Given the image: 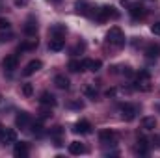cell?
Returning a JSON list of instances; mask_svg holds the SVG:
<instances>
[{
	"mask_svg": "<svg viewBox=\"0 0 160 158\" xmlns=\"http://www.w3.org/2000/svg\"><path fill=\"white\" fill-rule=\"evenodd\" d=\"M0 101H2V97H0Z\"/></svg>",
	"mask_w": 160,
	"mask_h": 158,
	"instance_id": "39",
	"label": "cell"
},
{
	"mask_svg": "<svg viewBox=\"0 0 160 158\" xmlns=\"http://www.w3.org/2000/svg\"><path fill=\"white\" fill-rule=\"evenodd\" d=\"M106 43H108L110 47H116V48H121V47L125 45V34H123V30H121L119 26H112V28L108 30V34H106Z\"/></svg>",
	"mask_w": 160,
	"mask_h": 158,
	"instance_id": "1",
	"label": "cell"
},
{
	"mask_svg": "<svg viewBox=\"0 0 160 158\" xmlns=\"http://www.w3.org/2000/svg\"><path fill=\"white\" fill-rule=\"evenodd\" d=\"M99 141L102 145H114L118 141V134L114 130H110V128H104V130L99 132Z\"/></svg>",
	"mask_w": 160,
	"mask_h": 158,
	"instance_id": "4",
	"label": "cell"
},
{
	"mask_svg": "<svg viewBox=\"0 0 160 158\" xmlns=\"http://www.w3.org/2000/svg\"><path fill=\"white\" fill-rule=\"evenodd\" d=\"M62 134H63V130H62V126H54L52 130H50V136L58 141L56 145H60V138H62Z\"/></svg>",
	"mask_w": 160,
	"mask_h": 158,
	"instance_id": "28",
	"label": "cell"
},
{
	"mask_svg": "<svg viewBox=\"0 0 160 158\" xmlns=\"http://www.w3.org/2000/svg\"><path fill=\"white\" fill-rule=\"evenodd\" d=\"M11 28V22L6 19V17H0V32H6V30H9Z\"/></svg>",
	"mask_w": 160,
	"mask_h": 158,
	"instance_id": "31",
	"label": "cell"
},
{
	"mask_svg": "<svg viewBox=\"0 0 160 158\" xmlns=\"http://www.w3.org/2000/svg\"><path fill=\"white\" fill-rule=\"evenodd\" d=\"M136 151H138L140 155H147V153H149V140H147V138H138Z\"/></svg>",
	"mask_w": 160,
	"mask_h": 158,
	"instance_id": "20",
	"label": "cell"
},
{
	"mask_svg": "<svg viewBox=\"0 0 160 158\" xmlns=\"http://www.w3.org/2000/svg\"><path fill=\"white\" fill-rule=\"evenodd\" d=\"M145 54H147L149 58H158L160 56V47L158 45H149V47L145 48Z\"/></svg>",
	"mask_w": 160,
	"mask_h": 158,
	"instance_id": "25",
	"label": "cell"
},
{
	"mask_svg": "<svg viewBox=\"0 0 160 158\" xmlns=\"http://www.w3.org/2000/svg\"><path fill=\"white\" fill-rule=\"evenodd\" d=\"M84 48H86V43H84V41H78V43L73 47L71 54H82V52H84Z\"/></svg>",
	"mask_w": 160,
	"mask_h": 158,
	"instance_id": "30",
	"label": "cell"
},
{
	"mask_svg": "<svg viewBox=\"0 0 160 158\" xmlns=\"http://www.w3.org/2000/svg\"><path fill=\"white\" fill-rule=\"evenodd\" d=\"M69 106H71V108H84V104H82V102H80V101H75V102H69Z\"/></svg>",
	"mask_w": 160,
	"mask_h": 158,
	"instance_id": "35",
	"label": "cell"
},
{
	"mask_svg": "<svg viewBox=\"0 0 160 158\" xmlns=\"http://www.w3.org/2000/svg\"><path fill=\"white\" fill-rule=\"evenodd\" d=\"M121 75H123V77H128V78H130V77L134 75V71H132V69H130L128 65H125V67H121Z\"/></svg>",
	"mask_w": 160,
	"mask_h": 158,
	"instance_id": "33",
	"label": "cell"
},
{
	"mask_svg": "<svg viewBox=\"0 0 160 158\" xmlns=\"http://www.w3.org/2000/svg\"><path fill=\"white\" fill-rule=\"evenodd\" d=\"M73 132H75V134H80V136L89 134V132H91V123H89V121H86V119H80V121L75 123Z\"/></svg>",
	"mask_w": 160,
	"mask_h": 158,
	"instance_id": "8",
	"label": "cell"
},
{
	"mask_svg": "<svg viewBox=\"0 0 160 158\" xmlns=\"http://www.w3.org/2000/svg\"><path fill=\"white\" fill-rule=\"evenodd\" d=\"M36 47H38V39H30V41L21 43V45L17 47V50H19V52H26V50H34Z\"/></svg>",
	"mask_w": 160,
	"mask_h": 158,
	"instance_id": "22",
	"label": "cell"
},
{
	"mask_svg": "<svg viewBox=\"0 0 160 158\" xmlns=\"http://www.w3.org/2000/svg\"><path fill=\"white\" fill-rule=\"evenodd\" d=\"M136 114H138V106L128 104V102L121 106V117H123V121H132L136 117Z\"/></svg>",
	"mask_w": 160,
	"mask_h": 158,
	"instance_id": "7",
	"label": "cell"
},
{
	"mask_svg": "<svg viewBox=\"0 0 160 158\" xmlns=\"http://www.w3.org/2000/svg\"><path fill=\"white\" fill-rule=\"evenodd\" d=\"M128 13H130V17H132L134 21H140V19H143V17L147 15V9H145L142 4H130V6H128Z\"/></svg>",
	"mask_w": 160,
	"mask_h": 158,
	"instance_id": "6",
	"label": "cell"
},
{
	"mask_svg": "<svg viewBox=\"0 0 160 158\" xmlns=\"http://www.w3.org/2000/svg\"><path fill=\"white\" fill-rule=\"evenodd\" d=\"M151 32H153L155 36H160V21H158V22H155V24L151 26Z\"/></svg>",
	"mask_w": 160,
	"mask_h": 158,
	"instance_id": "34",
	"label": "cell"
},
{
	"mask_svg": "<svg viewBox=\"0 0 160 158\" xmlns=\"http://www.w3.org/2000/svg\"><path fill=\"white\" fill-rule=\"evenodd\" d=\"M84 95L88 97V99H91V101H95L97 97H99V91L93 87V86H86L84 87Z\"/></svg>",
	"mask_w": 160,
	"mask_h": 158,
	"instance_id": "26",
	"label": "cell"
},
{
	"mask_svg": "<svg viewBox=\"0 0 160 158\" xmlns=\"http://www.w3.org/2000/svg\"><path fill=\"white\" fill-rule=\"evenodd\" d=\"M149 2H157V0H149Z\"/></svg>",
	"mask_w": 160,
	"mask_h": 158,
	"instance_id": "38",
	"label": "cell"
},
{
	"mask_svg": "<svg viewBox=\"0 0 160 158\" xmlns=\"http://www.w3.org/2000/svg\"><path fill=\"white\" fill-rule=\"evenodd\" d=\"M30 126H32V134H34L36 138H41V136L45 134V130H43V125H41V123H32Z\"/></svg>",
	"mask_w": 160,
	"mask_h": 158,
	"instance_id": "27",
	"label": "cell"
},
{
	"mask_svg": "<svg viewBox=\"0 0 160 158\" xmlns=\"http://www.w3.org/2000/svg\"><path fill=\"white\" fill-rule=\"evenodd\" d=\"M63 47H65L63 37H50V41H48V48L52 52H60V50H63Z\"/></svg>",
	"mask_w": 160,
	"mask_h": 158,
	"instance_id": "14",
	"label": "cell"
},
{
	"mask_svg": "<svg viewBox=\"0 0 160 158\" xmlns=\"http://www.w3.org/2000/svg\"><path fill=\"white\" fill-rule=\"evenodd\" d=\"M67 69H69L71 73H78V71H84V63L78 62V60H71V62L67 63Z\"/></svg>",
	"mask_w": 160,
	"mask_h": 158,
	"instance_id": "24",
	"label": "cell"
},
{
	"mask_svg": "<svg viewBox=\"0 0 160 158\" xmlns=\"http://www.w3.org/2000/svg\"><path fill=\"white\" fill-rule=\"evenodd\" d=\"M11 37H13V34H11L9 30H6L4 34H0V43H6V41H9Z\"/></svg>",
	"mask_w": 160,
	"mask_h": 158,
	"instance_id": "32",
	"label": "cell"
},
{
	"mask_svg": "<svg viewBox=\"0 0 160 158\" xmlns=\"http://www.w3.org/2000/svg\"><path fill=\"white\" fill-rule=\"evenodd\" d=\"M17 65H19V58H17L15 54H9V56H6V58L2 60V67H4L6 71H15Z\"/></svg>",
	"mask_w": 160,
	"mask_h": 158,
	"instance_id": "12",
	"label": "cell"
},
{
	"mask_svg": "<svg viewBox=\"0 0 160 158\" xmlns=\"http://www.w3.org/2000/svg\"><path fill=\"white\" fill-rule=\"evenodd\" d=\"M13 155H15L17 158H26L28 155H30V147H28V143H26V141H21V143H17V141H15Z\"/></svg>",
	"mask_w": 160,
	"mask_h": 158,
	"instance_id": "11",
	"label": "cell"
},
{
	"mask_svg": "<svg viewBox=\"0 0 160 158\" xmlns=\"http://www.w3.org/2000/svg\"><path fill=\"white\" fill-rule=\"evenodd\" d=\"M39 102L43 104V106H56V97L52 95V93H48V91H43L39 97Z\"/></svg>",
	"mask_w": 160,
	"mask_h": 158,
	"instance_id": "16",
	"label": "cell"
},
{
	"mask_svg": "<svg viewBox=\"0 0 160 158\" xmlns=\"http://www.w3.org/2000/svg\"><path fill=\"white\" fill-rule=\"evenodd\" d=\"M75 9H77V13L80 15H84V17H93L95 15V6L89 2V0H77L75 2Z\"/></svg>",
	"mask_w": 160,
	"mask_h": 158,
	"instance_id": "3",
	"label": "cell"
},
{
	"mask_svg": "<svg viewBox=\"0 0 160 158\" xmlns=\"http://www.w3.org/2000/svg\"><path fill=\"white\" fill-rule=\"evenodd\" d=\"M142 126H143L145 130H155V126H157V119L153 117V116H147V117L142 119Z\"/></svg>",
	"mask_w": 160,
	"mask_h": 158,
	"instance_id": "23",
	"label": "cell"
},
{
	"mask_svg": "<svg viewBox=\"0 0 160 158\" xmlns=\"http://www.w3.org/2000/svg\"><path fill=\"white\" fill-rule=\"evenodd\" d=\"M22 30H24V34H26L28 37H34L36 32H38V21H36V17H28Z\"/></svg>",
	"mask_w": 160,
	"mask_h": 158,
	"instance_id": "10",
	"label": "cell"
},
{
	"mask_svg": "<svg viewBox=\"0 0 160 158\" xmlns=\"http://www.w3.org/2000/svg\"><path fill=\"white\" fill-rule=\"evenodd\" d=\"M21 91H22L24 97H32V95H34V87H32V84H22Z\"/></svg>",
	"mask_w": 160,
	"mask_h": 158,
	"instance_id": "29",
	"label": "cell"
},
{
	"mask_svg": "<svg viewBox=\"0 0 160 158\" xmlns=\"http://www.w3.org/2000/svg\"><path fill=\"white\" fill-rule=\"evenodd\" d=\"M17 141V132L13 128H4V136H2V145L4 143H15Z\"/></svg>",
	"mask_w": 160,
	"mask_h": 158,
	"instance_id": "17",
	"label": "cell"
},
{
	"mask_svg": "<svg viewBox=\"0 0 160 158\" xmlns=\"http://www.w3.org/2000/svg\"><path fill=\"white\" fill-rule=\"evenodd\" d=\"M41 67H43V62H41V60H32V62H28V65L24 67L22 75H24V77H30V75L38 73V71H39Z\"/></svg>",
	"mask_w": 160,
	"mask_h": 158,
	"instance_id": "13",
	"label": "cell"
},
{
	"mask_svg": "<svg viewBox=\"0 0 160 158\" xmlns=\"http://www.w3.org/2000/svg\"><path fill=\"white\" fill-rule=\"evenodd\" d=\"M86 151H88V149H86L80 141H71V143H69V153H71V155H84Z\"/></svg>",
	"mask_w": 160,
	"mask_h": 158,
	"instance_id": "21",
	"label": "cell"
},
{
	"mask_svg": "<svg viewBox=\"0 0 160 158\" xmlns=\"http://www.w3.org/2000/svg\"><path fill=\"white\" fill-rule=\"evenodd\" d=\"M48 34H50V37H63L65 34H67V28H65V24H54V26H50V30H48Z\"/></svg>",
	"mask_w": 160,
	"mask_h": 158,
	"instance_id": "15",
	"label": "cell"
},
{
	"mask_svg": "<svg viewBox=\"0 0 160 158\" xmlns=\"http://www.w3.org/2000/svg\"><path fill=\"white\" fill-rule=\"evenodd\" d=\"M136 89H142V91H149L151 86H149V73L147 71H140L138 77H136Z\"/></svg>",
	"mask_w": 160,
	"mask_h": 158,
	"instance_id": "5",
	"label": "cell"
},
{
	"mask_svg": "<svg viewBox=\"0 0 160 158\" xmlns=\"http://www.w3.org/2000/svg\"><path fill=\"white\" fill-rule=\"evenodd\" d=\"M54 86L58 89H69V78L65 75H56L54 77Z\"/></svg>",
	"mask_w": 160,
	"mask_h": 158,
	"instance_id": "19",
	"label": "cell"
},
{
	"mask_svg": "<svg viewBox=\"0 0 160 158\" xmlns=\"http://www.w3.org/2000/svg\"><path fill=\"white\" fill-rule=\"evenodd\" d=\"M82 63H84V69H88V71H93V73H95V71H99V69L102 67L101 60H89V58H88V60H84Z\"/></svg>",
	"mask_w": 160,
	"mask_h": 158,
	"instance_id": "18",
	"label": "cell"
},
{
	"mask_svg": "<svg viewBox=\"0 0 160 158\" xmlns=\"http://www.w3.org/2000/svg\"><path fill=\"white\" fill-rule=\"evenodd\" d=\"M30 0H15V6H26Z\"/></svg>",
	"mask_w": 160,
	"mask_h": 158,
	"instance_id": "36",
	"label": "cell"
},
{
	"mask_svg": "<svg viewBox=\"0 0 160 158\" xmlns=\"http://www.w3.org/2000/svg\"><path fill=\"white\" fill-rule=\"evenodd\" d=\"M15 125H17L19 128H28V126L32 125V117H30V114H28V112H19L17 117H15Z\"/></svg>",
	"mask_w": 160,
	"mask_h": 158,
	"instance_id": "9",
	"label": "cell"
},
{
	"mask_svg": "<svg viewBox=\"0 0 160 158\" xmlns=\"http://www.w3.org/2000/svg\"><path fill=\"white\" fill-rule=\"evenodd\" d=\"M158 141H160V138H158Z\"/></svg>",
	"mask_w": 160,
	"mask_h": 158,
	"instance_id": "40",
	"label": "cell"
},
{
	"mask_svg": "<svg viewBox=\"0 0 160 158\" xmlns=\"http://www.w3.org/2000/svg\"><path fill=\"white\" fill-rule=\"evenodd\" d=\"M48 2H52V4H58V2H62V0H48Z\"/></svg>",
	"mask_w": 160,
	"mask_h": 158,
	"instance_id": "37",
	"label": "cell"
},
{
	"mask_svg": "<svg viewBox=\"0 0 160 158\" xmlns=\"http://www.w3.org/2000/svg\"><path fill=\"white\" fill-rule=\"evenodd\" d=\"M93 17H95L97 22H106V21H110V19H118L119 13L116 11L114 6H102V7H99V9L95 11Z\"/></svg>",
	"mask_w": 160,
	"mask_h": 158,
	"instance_id": "2",
	"label": "cell"
}]
</instances>
